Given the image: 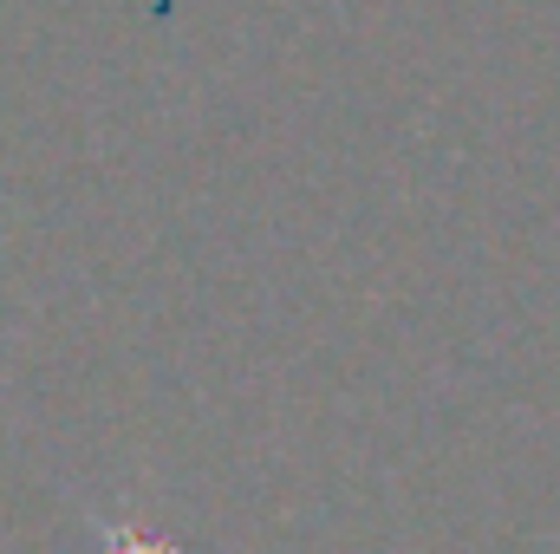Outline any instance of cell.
<instances>
[{
  "label": "cell",
  "mask_w": 560,
  "mask_h": 554,
  "mask_svg": "<svg viewBox=\"0 0 560 554\" xmlns=\"http://www.w3.org/2000/svg\"><path fill=\"white\" fill-rule=\"evenodd\" d=\"M98 542H105V554H183V542H170L143 522H98Z\"/></svg>",
  "instance_id": "1"
}]
</instances>
